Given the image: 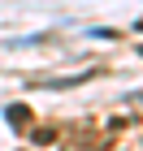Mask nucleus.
I'll return each mask as SVG.
<instances>
[{
	"mask_svg": "<svg viewBox=\"0 0 143 151\" xmlns=\"http://www.w3.org/2000/svg\"><path fill=\"white\" fill-rule=\"evenodd\" d=\"M4 112H9V125L13 129H26V125H30V108H26V104H9Z\"/></svg>",
	"mask_w": 143,
	"mask_h": 151,
	"instance_id": "1",
	"label": "nucleus"
}]
</instances>
